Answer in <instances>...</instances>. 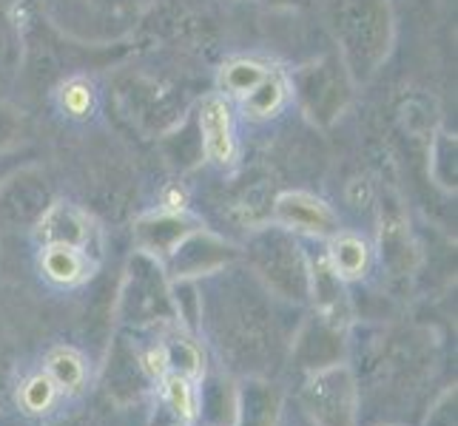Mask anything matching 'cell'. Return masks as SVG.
I'll use <instances>...</instances> for the list:
<instances>
[{"mask_svg":"<svg viewBox=\"0 0 458 426\" xmlns=\"http://www.w3.org/2000/svg\"><path fill=\"white\" fill-rule=\"evenodd\" d=\"M299 401L313 426H356L359 389L353 372L344 364L310 372Z\"/></svg>","mask_w":458,"mask_h":426,"instance_id":"cell-1","label":"cell"},{"mask_svg":"<svg viewBox=\"0 0 458 426\" xmlns=\"http://www.w3.org/2000/svg\"><path fill=\"white\" fill-rule=\"evenodd\" d=\"M250 262H254L257 273L274 288L279 296L302 302L310 293V276L308 267L299 256V247L282 233H262L250 245Z\"/></svg>","mask_w":458,"mask_h":426,"instance_id":"cell-2","label":"cell"},{"mask_svg":"<svg viewBox=\"0 0 458 426\" xmlns=\"http://www.w3.org/2000/svg\"><path fill=\"white\" fill-rule=\"evenodd\" d=\"M160 271H140L137 264H131V279L129 288L123 290V319L134 322V324H146V322H160L171 315V302L168 293L163 288V279L157 276Z\"/></svg>","mask_w":458,"mask_h":426,"instance_id":"cell-3","label":"cell"},{"mask_svg":"<svg viewBox=\"0 0 458 426\" xmlns=\"http://www.w3.org/2000/svg\"><path fill=\"white\" fill-rule=\"evenodd\" d=\"M342 355H344L342 330L336 324L325 322V319L319 324L305 327L302 336L296 338V347H293L296 367L308 370V372L342 364Z\"/></svg>","mask_w":458,"mask_h":426,"instance_id":"cell-4","label":"cell"},{"mask_svg":"<svg viewBox=\"0 0 458 426\" xmlns=\"http://www.w3.org/2000/svg\"><path fill=\"white\" fill-rule=\"evenodd\" d=\"M276 216H279V222H285L288 228H296V230H308L316 236L336 233V213L330 211L322 199L302 194V191L282 194L276 199Z\"/></svg>","mask_w":458,"mask_h":426,"instance_id":"cell-5","label":"cell"},{"mask_svg":"<svg viewBox=\"0 0 458 426\" xmlns=\"http://www.w3.org/2000/svg\"><path fill=\"white\" fill-rule=\"evenodd\" d=\"M231 259H233V250L223 242H216L214 236L188 233L185 239L174 247V267H177V276L211 273Z\"/></svg>","mask_w":458,"mask_h":426,"instance_id":"cell-6","label":"cell"},{"mask_svg":"<svg viewBox=\"0 0 458 426\" xmlns=\"http://www.w3.org/2000/svg\"><path fill=\"white\" fill-rule=\"evenodd\" d=\"M38 236L46 245H66L86 250L91 242V228L89 219L77 208H72V205H52L40 216Z\"/></svg>","mask_w":458,"mask_h":426,"instance_id":"cell-7","label":"cell"},{"mask_svg":"<svg viewBox=\"0 0 458 426\" xmlns=\"http://www.w3.org/2000/svg\"><path fill=\"white\" fill-rule=\"evenodd\" d=\"M282 396L262 378H248L236 392V426H276Z\"/></svg>","mask_w":458,"mask_h":426,"instance_id":"cell-8","label":"cell"},{"mask_svg":"<svg viewBox=\"0 0 458 426\" xmlns=\"http://www.w3.org/2000/svg\"><path fill=\"white\" fill-rule=\"evenodd\" d=\"M199 125L205 137V151L214 163H231L233 160V134H231V112L228 105L211 97L202 103L199 112Z\"/></svg>","mask_w":458,"mask_h":426,"instance_id":"cell-9","label":"cell"},{"mask_svg":"<svg viewBox=\"0 0 458 426\" xmlns=\"http://www.w3.org/2000/svg\"><path fill=\"white\" fill-rule=\"evenodd\" d=\"M310 290L316 293V307H319L322 319L330 324H342L347 319V298L342 288V276L330 267V262H316L313 276H310Z\"/></svg>","mask_w":458,"mask_h":426,"instance_id":"cell-10","label":"cell"},{"mask_svg":"<svg viewBox=\"0 0 458 426\" xmlns=\"http://www.w3.org/2000/svg\"><path fill=\"white\" fill-rule=\"evenodd\" d=\"M40 267L46 279H52L57 284H77L89 273V262L83 250L66 247V245H46L40 256Z\"/></svg>","mask_w":458,"mask_h":426,"instance_id":"cell-11","label":"cell"},{"mask_svg":"<svg viewBox=\"0 0 458 426\" xmlns=\"http://www.w3.org/2000/svg\"><path fill=\"white\" fill-rule=\"evenodd\" d=\"M146 378L148 375L143 372V364H140V358L131 350L120 347V350L112 355V364H108V392L117 396L120 401L137 398Z\"/></svg>","mask_w":458,"mask_h":426,"instance_id":"cell-12","label":"cell"},{"mask_svg":"<svg viewBox=\"0 0 458 426\" xmlns=\"http://www.w3.org/2000/svg\"><path fill=\"white\" fill-rule=\"evenodd\" d=\"M368 262H370V250L359 236L342 233L334 239V245H330V267L344 279L361 276L368 271Z\"/></svg>","mask_w":458,"mask_h":426,"instance_id":"cell-13","label":"cell"},{"mask_svg":"<svg viewBox=\"0 0 458 426\" xmlns=\"http://www.w3.org/2000/svg\"><path fill=\"white\" fill-rule=\"evenodd\" d=\"M228 387V381L216 378V381L205 387L202 401H197V406L214 426H231L236 421V392H231Z\"/></svg>","mask_w":458,"mask_h":426,"instance_id":"cell-14","label":"cell"},{"mask_svg":"<svg viewBox=\"0 0 458 426\" xmlns=\"http://www.w3.org/2000/svg\"><path fill=\"white\" fill-rule=\"evenodd\" d=\"M140 236H143V242L151 250L174 254V247H177L188 236V228L180 222L177 216H160V219H146V222L140 225Z\"/></svg>","mask_w":458,"mask_h":426,"instance_id":"cell-15","label":"cell"},{"mask_svg":"<svg viewBox=\"0 0 458 426\" xmlns=\"http://www.w3.org/2000/svg\"><path fill=\"white\" fill-rule=\"evenodd\" d=\"M49 378L60 387V389H69L77 392L86 381V364L83 358L77 355L69 347H60L49 355Z\"/></svg>","mask_w":458,"mask_h":426,"instance_id":"cell-16","label":"cell"},{"mask_svg":"<svg viewBox=\"0 0 458 426\" xmlns=\"http://www.w3.org/2000/svg\"><path fill=\"white\" fill-rule=\"evenodd\" d=\"M163 396H165V404H168L182 421H194V418L199 415L197 392H194V387H191V378L177 375V372L163 375Z\"/></svg>","mask_w":458,"mask_h":426,"instance_id":"cell-17","label":"cell"},{"mask_svg":"<svg viewBox=\"0 0 458 426\" xmlns=\"http://www.w3.org/2000/svg\"><path fill=\"white\" fill-rule=\"evenodd\" d=\"M165 358H168V370L185 378H199L202 375V350L197 341L185 338V336H174L165 344Z\"/></svg>","mask_w":458,"mask_h":426,"instance_id":"cell-18","label":"cell"},{"mask_svg":"<svg viewBox=\"0 0 458 426\" xmlns=\"http://www.w3.org/2000/svg\"><path fill=\"white\" fill-rule=\"evenodd\" d=\"M282 97H285V88H282L279 77L265 74L262 80L245 94V108L254 117H267L282 105Z\"/></svg>","mask_w":458,"mask_h":426,"instance_id":"cell-19","label":"cell"},{"mask_svg":"<svg viewBox=\"0 0 458 426\" xmlns=\"http://www.w3.org/2000/svg\"><path fill=\"white\" fill-rule=\"evenodd\" d=\"M55 392H57V384L49 378V372H43V375L29 378L21 392V401L29 413H46L55 401Z\"/></svg>","mask_w":458,"mask_h":426,"instance_id":"cell-20","label":"cell"},{"mask_svg":"<svg viewBox=\"0 0 458 426\" xmlns=\"http://www.w3.org/2000/svg\"><path fill=\"white\" fill-rule=\"evenodd\" d=\"M265 74L267 71L259 66V63H233V66L225 69L223 83H225V88L231 94H240V97H245V94L254 88Z\"/></svg>","mask_w":458,"mask_h":426,"instance_id":"cell-21","label":"cell"},{"mask_svg":"<svg viewBox=\"0 0 458 426\" xmlns=\"http://www.w3.org/2000/svg\"><path fill=\"white\" fill-rule=\"evenodd\" d=\"M60 105L72 117H86L94 105V88L86 80H69L60 88Z\"/></svg>","mask_w":458,"mask_h":426,"instance_id":"cell-22","label":"cell"},{"mask_svg":"<svg viewBox=\"0 0 458 426\" xmlns=\"http://www.w3.org/2000/svg\"><path fill=\"white\" fill-rule=\"evenodd\" d=\"M455 404H458V392H455V387L445 389V392H441V396L436 398L433 409L428 413V421H424V426H458Z\"/></svg>","mask_w":458,"mask_h":426,"instance_id":"cell-23","label":"cell"},{"mask_svg":"<svg viewBox=\"0 0 458 426\" xmlns=\"http://www.w3.org/2000/svg\"><path fill=\"white\" fill-rule=\"evenodd\" d=\"M140 364H143V372L148 378H163L168 375V358H165V347H151V350L140 358Z\"/></svg>","mask_w":458,"mask_h":426,"instance_id":"cell-24","label":"cell"},{"mask_svg":"<svg viewBox=\"0 0 458 426\" xmlns=\"http://www.w3.org/2000/svg\"><path fill=\"white\" fill-rule=\"evenodd\" d=\"M163 202H165V208H168V211L180 213V211L185 208V194L180 191V188H168L165 196H163Z\"/></svg>","mask_w":458,"mask_h":426,"instance_id":"cell-25","label":"cell"}]
</instances>
